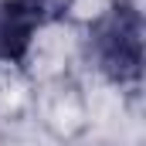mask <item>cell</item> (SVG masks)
I'll list each match as a JSON object with an SVG mask.
<instances>
[{"label": "cell", "instance_id": "obj_2", "mask_svg": "<svg viewBox=\"0 0 146 146\" xmlns=\"http://www.w3.org/2000/svg\"><path fill=\"white\" fill-rule=\"evenodd\" d=\"M61 14L58 0H0V65L24 68L34 37Z\"/></svg>", "mask_w": 146, "mask_h": 146}, {"label": "cell", "instance_id": "obj_1", "mask_svg": "<svg viewBox=\"0 0 146 146\" xmlns=\"http://www.w3.org/2000/svg\"><path fill=\"white\" fill-rule=\"evenodd\" d=\"M143 7L139 0H112L88 24L85 48L95 72L119 88H136L143 78Z\"/></svg>", "mask_w": 146, "mask_h": 146}]
</instances>
